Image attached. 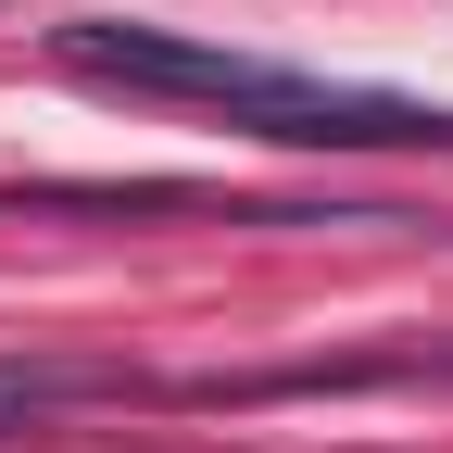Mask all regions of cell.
<instances>
[{
    "mask_svg": "<svg viewBox=\"0 0 453 453\" xmlns=\"http://www.w3.org/2000/svg\"><path fill=\"white\" fill-rule=\"evenodd\" d=\"M50 50H64V76L139 88V101H202V113H226V127H252V139H290V151H453V101L303 76V64H265V50L177 38V26L76 13V26H50Z\"/></svg>",
    "mask_w": 453,
    "mask_h": 453,
    "instance_id": "1",
    "label": "cell"
},
{
    "mask_svg": "<svg viewBox=\"0 0 453 453\" xmlns=\"http://www.w3.org/2000/svg\"><path fill=\"white\" fill-rule=\"evenodd\" d=\"M127 365H101V353H0V428H38V416H76V403H127Z\"/></svg>",
    "mask_w": 453,
    "mask_h": 453,
    "instance_id": "2",
    "label": "cell"
}]
</instances>
